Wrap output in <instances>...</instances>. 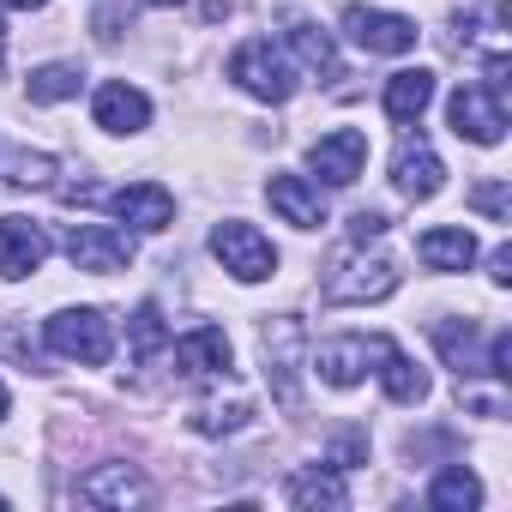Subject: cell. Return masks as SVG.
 <instances>
[{"instance_id": "obj_13", "label": "cell", "mask_w": 512, "mask_h": 512, "mask_svg": "<svg viewBox=\"0 0 512 512\" xmlns=\"http://www.w3.org/2000/svg\"><path fill=\"white\" fill-rule=\"evenodd\" d=\"M392 187H398L404 199H434V193L446 187V163H440L422 139H404L398 157H392Z\"/></svg>"}, {"instance_id": "obj_24", "label": "cell", "mask_w": 512, "mask_h": 512, "mask_svg": "<svg viewBox=\"0 0 512 512\" xmlns=\"http://www.w3.org/2000/svg\"><path fill=\"white\" fill-rule=\"evenodd\" d=\"M79 85H85V73H79L73 61H49V67H37V73L25 79L31 103H67V97H79Z\"/></svg>"}, {"instance_id": "obj_11", "label": "cell", "mask_w": 512, "mask_h": 512, "mask_svg": "<svg viewBox=\"0 0 512 512\" xmlns=\"http://www.w3.org/2000/svg\"><path fill=\"white\" fill-rule=\"evenodd\" d=\"M49 260V235L31 217H0V278H31Z\"/></svg>"}, {"instance_id": "obj_14", "label": "cell", "mask_w": 512, "mask_h": 512, "mask_svg": "<svg viewBox=\"0 0 512 512\" xmlns=\"http://www.w3.org/2000/svg\"><path fill=\"white\" fill-rule=\"evenodd\" d=\"M109 205H115V217H121V223L151 229V235L175 223V193H169V187H157V181H133V187H121Z\"/></svg>"}, {"instance_id": "obj_9", "label": "cell", "mask_w": 512, "mask_h": 512, "mask_svg": "<svg viewBox=\"0 0 512 512\" xmlns=\"http://www.w3.org/2000/svg\"><path fill=\"white\" fill-rule=\"evenodd\" d=\"M392 350V338H332V344H320L314 350V368H320V380L326 386H356L362 374H374V362Z\"/></svg>"}, {"instance_id": "obj_18", "label": "cell", "mask_w": 512, "mask_h": 512, "mask_svg": "<svg viewBox=\"0 0 512 512\" xmlns=\"http://www.w3.org/2000/svg\"><path fill=\"white\" fill-rule=\"evenodd\" d=\"M284 43L302 55V67H308V73H326V79H338V49H332V37H326L314 19H302V13H284Z\"/></svg>"}, {"instance_id": "obj_32", "label": "cell", "mask_w": 512, "mask_h": 512, "mask_svg": "<svg viewBox=\"0 0 512 512\" xmlns=\"http://www.w3.org/2000/svg\"><path fill=\"white\" fill-rule=\"evenodd\" d=\"M488 278H494L500 290L512 284V247H494V253H488Z\"/></svg>"}, {"instance_id": "obj_31", "label": "cell", "mask_w": 512, "mask_h": 512, "mask_svg": "<svg viewBox=\"0 0 512 512\" xmlns=\"http://www.w3.org/2000/svg\"><path fill=\"white\" fill-rule=\"evenodd\" d=\"M374 235H386V217H380V211H356V217H350V241L362 247V241H374Z\"/></svg>"}, {"instance_id": "obj_21", "label": "cell", "mask_w": 512, "mask_h": 512, "mask_svg": "<svg viewBox=\"0 0 512 512\" xmlns=\"http://www.w3.org/2000/svg\"><path fill=\"white\" fill-rule=\"evenodd\" d=\"M374 374H380V386H386V398H392V404H422V398H428V374H422L398 344L380 356V368H374Z\"/></svg>"}, {"instance_id": "obj_7", "label": "cell", "mask_w": 512, "mask_h": 512, "mask_svg": "<svg viewBox=\"0 0 512 512\" xmlns=\"http://www.w3.org/2000/svg\"><path fill=\"white\" fill-rule=\"evenodd\" d=\"M446 121L470 145H500V133H506V109H500V97L488 85H458L452 103H446Z\"/></svg>"}, {"instance_id": "obj_19", "label": "cell", "mask_w": 512, "mask_h": 512, "mask_svg": "<svg viewBox=\"0 0 512 512\" xmlns=\"http://www.w3.org/2000/svg\"><path fill=\"white\" fill-rule=\"evenodd\" d=\"M175 362H181L193 380L223 374V368H229V338H223V326H193V332L175 344Z\"/></svg>"}, {"instance_id": "obj_10", "label": "cell", "mask_w": 512, "mask_h": 512, "mask_svg": "<svg viewBox=\"0 0 512 512\" xmlns=\"http://www.w3.org/2000/svg\"><path fill=\"white\" fill-rule=\"evenodd\" d=\"M79 500L85 506H151V482L133 464H97L79 476Z\"/></svg>"}, {"instance_id": "obj_27", "label": "cell", "mask_w": 512, "mask_h": 512, "mask_svg": "<svg viewBox=\"0 0 512 512\" xmlns=\"http://www.w3.org/2000/svg\"><path fill=\"white\" fill-rule=\"evenodd\" d=\"M127 332H133V356H139V362H151V356L163 350V320H157V302H145V308L127 320Z\"/></svg>"}, {"instance_id": "obj_16", "label": "cell", "mask_w": 512, "mask_h": 512, "mask_svg": "<svg viewBox=\"0 0 512 512\" xmlns=\"http://www.w3.org/2000/svg\"><path fill=\"white\" fill-rule=\"evenodd\" d=\"M380 103H386V115H392L398 127L422 121V109L434 103V73H428V67H404V73H392Z\"/></svg>"}, {"instance_id": "obj_20", "label": "cell", "mask_w": 512, "mask_h": 512, "mask_svg": "<svg viewBox=\"0 0 512 512\" xmlns=\"http://www.w3.org/2000/svg\"><path fill=\"white\" fill-rule=\"evenodd\" d=\"M434 344H440L446 368H458L464 380H470V374H488V356L476 350V326H470V320H464V326H458V320H434Z\"/></svg>"}, {"instance_id": "obj_2", "label": "cell", "mask_w": 512, "mask_h": 512, "mask_svg": "<svg viewBox=\"0 0 512 512\" xmlns=\"http://www.w3.org/2000/svg\"><path fill=\"white\" fill-rule=\"evenodd\" d=\"M211 253H217V266L229 278H241V284H260V278L278 272V247L253 229V223H241V217H229V223L211 229Z\"/></svg>"}, {"instance_id": "obj_37", "label": "cell", "mask_w": 512, "mask_h": 512, "mask_svg": "<svg viewBox=\"0 0 512 512\" xmlns=\"http://www.w3.org/2000/svg\"><path fill=\"white\" fill-rule=\"evenodd\" d=\"M0 506H7V500H0Z\"/></svg>"}, {"instance_id": "obj_5", "label": "cell", "mask_w": 512, "mask_h": 512, "mask_svg": "<svg viewBox=\"0 0 512 512\" xmlns=\"http://www.w3.org/2000/svg\"><path fill=\"white\" fill-rule=\"evenodd\" d=\"M344 37L368 55H410L416 49V19L404 13H380V7H344Z\"/></svg>"}, {"instance_id": "obj_3", "label": "cell", "mask_w": 512, "mask_h": 512, "mask_svg": "<svg viewBox=\"0 0 512 512\" xmlns=\"http://www.w3.org/2000/svg\"><path fill=\"white\" fill-rule=\"evenodd\" d=\"M49 350L79 362V368H103L109 350H115V332H109V320L97 308H61L49 320Z\"/></svg>"}, {"instance_id": "obj_8", "label": "cell", "mask_w": 512, "mask_h": 512, "mask_svg": "<svg viewBox=\"0 0 512 512\" xmlns=\"http://www.w3.org/2000/svg\"><path fill=\"white\" fill-rule=\"evenodd\" d=\"M362 163H368V133L362 127H338V133H326V139L308 145V169L326 187H350L362 175Z\"/></svg>"}, {"instance_id": "obj_6", "label": "cell", "mask_w": 512, "mask_h": 512, "mask_svg": "<svg viewBox=\"0 0 512 512\" xmlns=\"http://www.w3.org/2000/svg\"><path fill=\"white\" fill-rule=\"evenodd\" d=\"M67 260H73L79 272L109 278V272H127L133 241H127L115 223H73V229H67Z\"/></svg>"}, {"instance_id": "obj_29", "label": "cell", "mask_w": 512, "mask_h": 512, "mask_svg": "<svg viewBox=\"0 0 512 512\" xmlns=\"http://www.w3.org/2000/svg\"><path fill=\"white\" fill-rule=\"evenodd\" d=\"M326 464H332V470H356V464H368V434H338L332 452H326Z\"/></svg>"}, {"instance_id": "obj_22", "label": "cell", "mask_w": 512, "mask_h": 512, "mask_svg": "<svg viewBox=\"0 0 512 512\" xmlns=\"http://www.w3.org/2000/svg\"><path fill=\"white\" fill-rule=\"evenodd\" d=\"M296 344H302V326H296V320H272V326H266V362H278V368H266V374H278V398H284V404H296V368H290Z\"/></svg>"}, {"instance_id": "obj_36", "label": "cell", "mask_w": 512, "mask_h": 512, "mask_svg": "<svg viewBox=\"0 0 512 512\" xmlns=\"http://www.w3.org/2000/svg\"><path fill=\"white\" fill-rule=\"evenodd\" d=\"M0 416H7V386H0Z\"/></svg>"}, {"instance_id": "obj_30", "label": "cell", "mask_w": 512, "mask_h": 512, "mask_svg": "<svg viewBox=\"0 0 512 512\" xmlns=\"http://www.w3.org/2000/svg\"><path fill=\"white\" fill-rule=\"evenodd\" d=\"M470 205H476L482 217H494V223H500V217H506V187H500V181H482V187L470 193Z\"/></svg>"}, {"instance_id": "obj_15", "label": "cell", "mask_w": 512, "mask_h": 512, "mask_svg": "<svg viewBox=\"0 0 512 512\" xmlns=\"http://www.w3.org/2000/svg\"><path fill=\"white\" fill-rule=\"evenodd\" d=\"M266 199H272V211H278L284 223H296V229H320V223H326V199H320V187H308L302 175H272V181H266Z\"/></svg>"}, {"instance_id": "obj_26", "label": "cell", "mask_w": 512, "mask_h": 512, "mask_svg": "<svg viewBox=\"0 0 512 512\" xmlns=\"http://www.w3.org/2000/svg\"><path fill=\"white\" fill-rule=\"evenodd\" d=\"M247 422V398H235V404H199L193 410V434H235Z\"/></svg>"}, {"instance_id": "obj_4", "label": "cell", "mask_w": 512, "mask_h": 512, "mask_svg": "<svg viewBox=\"0 0 512 512\" xmlns=\"http://www.w3.org/2000/svg\"><path fill=\"white\" fill-rule=\"evenodd\" d=\"M398 290V266L386 260V253H344V260L326 272V302L350 308V302H386Z\"/></svg>"}, {"instance_id": "obj_23", "label": "cell", "mask_w": 512, "mask_h": 512, "mask_svg": "<svg viewBox=\"0 0 512 512\" xmlns=\"http://www.w3.org/2000/svg\"><path fill=\"white\" fill-rule=\"evenodd\" d=\"M428 506H434V512H476V506H482V482H476L464 464H446V470L434 476V488H428Z\"/></svg>"}, {"instance_id": "obj_1", "label": "cell", "mask_w": 512, "mask_h": 512, "mask_svg": "<svg viewBox=\"0 0 512 512\" xmlns=\"http://www.w3.org/2000/svg\"><path fill=\"white\" fill-rule=\"evenodd\" d=\"M229 79L247 91V97H260V103H290L296 97V67L284 61V49H272L266 37H253L229 55Z\"/></svg>"}, {"instance_id": "obj_35", "label": "cell", "mask_w": 512, "mask_h": 512, "mask_svg": "<svg viewBox=\"0 0 512 512\" xmlns=\"http://www.w3.org/2000/svg\"><path fill=\"white\" fill-rule=\"evenodd\" d=\"M0 61H7V25H0Z\"/></svg>"}, {"instance_id": "obj_34", "label": "cell", "mask_w": 512, "mask_h": 512, "mask_svg": "<svg viewBox=\"0 0 512 512\" xmlns=\"http://www.w3.org/2000/svg\"><path fill=\"white\" fill-rule=\"evenodd\" d=\"M145 7H181V0H145Z\"/></svg>"}, {"instance_id": "obj_25", "label": "cell", "mask_w": 512, "mask_h": 512, "mask_svg": "<svg viewBox=\"0 0 512 512\" xmlns=\"http://www.w3.org/2000/svg\"><path fill=\"white\" fill-rule=\"evenodd\" d=\"M290 500L302 506V512H320V506H350V488L338 482V476H326V470H308V476H296L290 482Z\"/></svg>"}, {"instance_id": "obj_12", "label": "cell", "mask_w": 512, "mask_h": 512, "mask_svg": "<svg viewBox=\"0 0 512 512\" xmlns=\"http://www.w3.org/2000/svg\"><path fill=\"white\" fill-rule=\"evenodd\" d=\"M91 115H97L103 133H139V127H151V97H145L139 85H127V79H109V85L97 91Z\"/></svg>"}, {"instance_id": "obj_33", "label": "cell", "mask_w": 512, "mask_h": 512, "mask_svg": "<svg viewBox=\"0 0 512 512\" xmlns=\"http://www.w3.org/2000/svg\"><path fill=\"white\" fill-rule=\"evenodd\" d=\"M0 7H19V13H37V7H49V0H0Z\"/></svg>"}, {"instance_id": "obj_28", "label": "cell", "mask_w": 512, "mask_h": 512, "mask_svg": "<svg viewBox=\"0 0 512 512\" xmlns=\"http://www.w3.org/2000/svg\"><path fill=\"white\" fill-rule=\"evenodd\" d=\"M49 175H55V157H43V151H19L13 157V181L19 187H43Z\"/></svg>"}, {"instance_id": "obj_17", "label": "cell", "mask_w": 512, "mask_h": 512, "mask_svg": "<svg viewBox=\"0 0 512 512\" xmlns=\"http://www.w3.org/2000/svg\"><path fill=\"white\" fill-rule=\"evenodd\" d=\"M416 253H422L428 272H470L476 266V235L470 229H428L416 241Z\"/></svg>"}]
</instances>
